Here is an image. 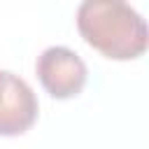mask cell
I'll return each mask as SVG.
<instances>
[{
	"label": "cell",
	"instance_id": "obj_1",
	"mask_svg": "<svg viewBox=\"0 0 149 149\" xmlns=\"http://www.w3.org/2000/svg\"><path fill=\"white\" fill-rule=\"evenodd\" d=\"M77 30L88 47L112 61H133L147 51V23L128 0H81Z\"/></svg>",
	"mask_w": 149,
	"mask_h": 149
},
{
	"label": "cell",
	"instance_id": "obj_3",
	"mask_svg": "<svg viewBox=\"0 0 149 149\" xmlns=\"http://www.w3.org/2000/svg\"><path fill=\"white\" fill-rule=\"evenodd\" d=\"M37 95L14 72L0 70V135H23L37 121Z\"/></svg>",
	"mask_w": 149,
	"mask_h": 149
},
{
	"label": "cell",
	"instance_id": "obj_2",
	"mask_svg": "<svg viewBox=\"0 0 149 149\" xmlns=\"http://www.w3.org/2000/svg\"><path fill=\"white\" fill-rule=\"evenodd\" d=\"M37 79L42 88L56 98V100H68L74 98L84 91L88 70L81 56L68 47H49L37 56L35 63Z\"/></svg>",
	"mask_w": 149,
	"mask_h": 149
}]
</instances>
